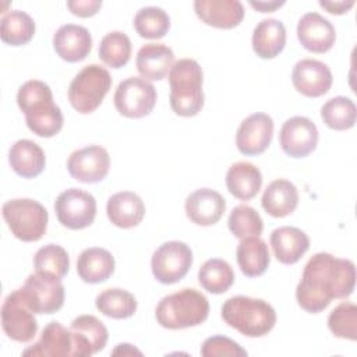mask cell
<instances>
[{
  "label": "cell",
  "instance_id": "obj_35",
  "mask_svg": "<svg viewBox=\"0 0 357 357\" xmlns=\"http://www.w3.org/2000/svg\"><path fill=\"white\" fill-rule=\"evenodd\" d=\"M33 268L36 273L63 279L70 269V258L61 245L50 243L36 251Z\"/></svg>",
  "mask_w": 357,
  "mask_h": 357
},
{
  "label": "cell",
  "instance_id": "obj_18",
  "mask_svg": "<svg viewBox=\"0 0 357 357\" xmlns=\"http://www.w3.org/2000/svg\"><path fill=\"white\" fill-rule=\"evenodd\" d=\"M297 38L305 50L326 53L335 45L336 31L328 18L311 11L298 20Z\"/></svg>",
  "mask_w": 357,
  "mask_h": 357
},
{
  "label": "cell",
  "instance_id": "obj_26",
  "mask_svg": "<svg viewBox=\"0 0 357 357\" xmlns=\"http://www.w3.org/2000/svg\"><path fill=\"white\" fill-rule=\"evenodd\" d=\"M8 162L18 176L33 178L43 172L46 156L36 142L31 139H18L10 148Z\"/></svg>",
  "mask_w": 357,
  "mask_h": 357
},
{
  "label": "cell",
  "instance_id": "obj_15",
  "mask_svg": "<svg viewBox=\"0 0 357 357\" xmlns=\"http://www.w3.org/2000/svg\"><path fill=\"white\" fill-rule=\"evenodd\" d=\"M273 137V120L266 113H252L245 117L236 132L237 149L245 156L266 151Z\"/></svg>",
  "mask_w": 357,
  "mask_h": 357
},
{
  "label": "cell",
  "instance_id": "obj_16",
  "mask_svg": "<svg viewBox=\"0 0 357 357\" xmlns=\"http://www.w3.org/2000/svg\"><path fill=\"white\" fill-rule=\"evenodd\" d=\"M332 73L329 67L315 59L297 61L291 71V82L297 92L307 98L325 95L332 86Z\"/></svg>",
  "mask_w": 357,
  "mask_h": 357
},
{
  "label": "cell",
  "instance_id": "obj_43",
  "mask_svg": "<svg viewBox=\"0 0 357 357\" xmlns=\"http://www.w3.org/2000/svg\"><path fill=\"white\" fill-rule=\"evenodd\" d=\"M319 6L322 8H325L328 13L331 14H344L347 13L353 6H354V0H340V1H325V0H319Z\"/></svg>",
  "mask_w": 357,
  "mask_h": 357
},
{
  "label": "cell",
  "instance_id": "obj_41",
  "mask_svg": "<svg viewBox=\"0 0 357 357\" xmlns=\"http://www.w3.org/2000/svg\"><path fill=\"white\" fill-rule=\"evenodd\" d=\"M248 353L233 339L215 335L208 339L201 346V356L204 357H215V356H231V357H244Z\"/></svg>",
  "mask_w": 357,
  "mask_h": 357
},
{
  "label": "cell",
  "instance_id": "obj_20",
  "mask_svg": "<svg viewBox=\"0 0 357 357\" xmlns=\"http://www.w3.org/2000/svg\"><path fill=\"white\" fill-rule=\"evenodd\" d=\"M194 10L206 25L231 29L244 18V7L238 0H195Z\"/></svg>",
  "mask_w": 357,
  "mask_h": 357
},
{
  "label": "cell",
  "instance_id": "obj_4",
  "mask_svg": "<svg viewBox=\"0 0 357 357\" xmlns=\"http://www.w3.org/2000/svg\"><path fill=\"white\" fill-rule=\"evenodd\" d=\"M209 315V301L197 289L184 287L165 296L156 305L155 317L166 329H184L201 325Z\"/></svg>",
  "mask_w": 357,
  "mask_h": 357
},
{
  "label": "cell",
  "instance_id": "obj_37",
  "mask_svg": "<svg viewBox=\"0 0 357 357\" xmlns=\"http://www.w3.org/2000/svg\"><path fill=\"white\" fill-rule=\"evenodd\" d=\"M134 28L141 38L160 39L170 28V17L160 7H142L134 17Z\"/></svg>",
  "mask_w": 357,
  "mask_h": 357
},
{
  "label": "cell",
  "instance_id": "obj_3",
  "mask_svg": "<svg viewBox=\"0 0 357 357\" xmlns=\"http://www.w3.org/2000/svg\"><path fill=\"white\" fill-rule=\"evenodd\" d=\"M222 318L247 337H261L269 333L276 324L275 308L262 298L233 296L222 305Z\"/></svg>",
  "mask_w": 357,
  "mask_h": 357
},
{
  "label": "cell",
  "instance_id": "obj_2",
  "mask_svg": "<svg viewBox=\"0 0 357 357\" xmlns=\"http://www.w3.org/2000/svg\"><path fill=\"white\" fill-rule=\"evenodd\" d=\"M17 105L25 114L28 128L38 137H54L64 123L60 107L53 102L50 86L39 79L22 84L17 93Z\"/></svg>",
  "mask_w": 357,
  "mask_h": 357
},
{
  "label": "cell",
  "instance_id": "obj_31",
  "mask_svg": "<svg viewBox=\"0 0 357 357\" xmlns=\"http://www.w3.org/2000/svg\"><path fill=\"white\" fill-rule=\"evenodd\" d=\"M236 258L241 272L247 278L264 275L271 262L268 244L259 236L241 238L236 250Z\"/></svg>",
  "mask_w": 357,
  "mask_h": 357
},
{
  "label": "cell",
  "instance_id": "obj_5",
  "mask_svg": "<svg viewBox=\"0 0 357 357\" xmlns=\"http://www.w3.org/2000/svg\"><path fill=\"white\" fill-rule=\"evenodd\" d=\"M202 68L194 59L177 60L169 73L170 107L181 117L197 116L204 106Z\"/></svg>",
  "mask_w": 357,
  "mask_h": 357
},
{
  "label": "cell",
  "instance_id": "obj_36",
  "mask_svg": "<svg viewBox=\"0 0 357 357\" xmlns=\"http://www.w3.org/2000/svg\"><path fill=\"white\" fill-rule=\"evenodd\" d=\"M321 117L329 128L343 131L356 124L357 109L350 98L335 96L324 103L321 107Z\"/></svg>",
  "mask_w": 357,
  "mask_h": 357
},
{
  "label": "cell",
  "instance_id": "obj_30",
  "mask_svg": "<svg viewBox=\"0 0 357 357\" xmlns=\"http://www.w3.org/2000/svg\"><path fill=\"white\" fill-rule=\"evenodd\" d=\"M286 45V28L280 20L265 18L252 32V50L261 59L276 57Z\"/></svg>",
  "mask_w": 357,
  "mask_h": 357
},
{
  "label": "cell",
  "instance_id": "obj_19",
  "mask_svg": "<svg viewBox=\"0 0 357 357\" xmlns=\"http://www.w3.org/2000/svg\"><path fill=\"white\" fill-rule=\"evenodd\" d=\"M184 209L192 223L198 226H212L223 216L226 201L212 188H198L185 198Z\"/></svg>",
  "mask_w": 357,
  "mask_h": 357
},
{
  "label": "cell",
  "instance_id": "obj_44",
  "mask_svg": "<svg viewBox=\"0 0 357 357\" xmlns=\"http://www.w3.org/2000/svg\"><path fill=\"white\" fill-rule=\"evenodd\" d=\"M283 4L284 1H250V6L259 13H272Z\"/></svg>",
  "mask_w": 357,
  "mask_h": 357
},
{
  "label": "cell",
  "instance_id": "obj_42",
  "mask_svg": "<svg viewBox=\"0 0 357 357\" xmlns=\"http://www.w3.org/2000/svg\"><path fill=\"white\" fill-rule=\"evenodd\" d=\"M67 7L74 15L86 18V17L95 15L99 11V8L102 7V1L100 0H68Z\"/></svg>",
  "mask_w": 357,
  "mask_h": 357
},
{
  "label": "cell",
  "instance_id": "obj_29",
  "mask_svg": "<svg viewBox=\"0 0 357 357\" xmlns=\"http://www.w3.org/2000/svg\"><path fill=\"white\" fill-rule=\"evenodd\" d=\"M261 170L250 162H236L226 173V187L229 192L241 201L252 199L261 190Z\"/></svg>",
  "mask_w": 357,
  "mask_h": 357
},
{
  "label": "cell",
  "instance_id": "obj_6",
  "mask_svg": "<svg viewBox=\"0 0 357 357\" xmlns=\"http://www.w3.org/2000/svg\"><path fill=\"white\" fill-rule=\"evenodd\" d=\"M1 212L8 229L21 241H38L46 233L49 215L46 208L35 199H10L3 204Z\"/></svg>",
  "mask_w": 357,
  "mask_h": 357
},
{
  "label": "cell",
  "instance_id": "obj_27",
  "mask_svg": "<svg viewBox=\"0 0 357 357\" xmlns=\"http://www.w3.org/2000/svg\"><path fill=\"white\" fill-rule=\"evenodd\" d=\"M114 257L100 247L85 248L77 259V273L85 283H102L114 272Z\"/></svg>",
  "mask_w": 357,
  "mask_h": 357
},
{
  "label": "cell",
  "instance_id": "obj_45",
  "mask_svg": "<svg viewBox=\"0 0 357 357\" xmlns=\"http://www.w3.org/2000/svg\"><path fill=\"white\" fill-rule=\"evenodd\" d=\"M112 354H123V356H132V354H138V356H141L142 353H141L139 350H137L132 344L121 343V344H117V347L112 351Z\"/></svg>",
  "mask_w": 357,
  "mask_h": 357
},
{
  "label": "cell",
  "instance_id": "obj_1",
  "mask_svg": "<svg viewBox=\"0 0 357 357\" xmlns=\"http://www.w3.org/2000/svg\"><path fill=\"white\" fill-rule=\"evenodd\" d=\"M356 284V266L350 259L329 252L314 254L296 287L298 305L311 314L324 311L333 298L349 297Z\"/></svg>",
  "mask_w": 357,
  "mask_h": 357
},
{
  "label": "cell",
  "instance_id": "obj_40",
  "mask_svg": "<svg viewBox=\"0 0 357 357\" xmlns=\"http://www.w3.org/2000/svg\"><path fill=\"white\" fill-rule=\"evenodd\" d=\"M329 331L342 339L357 340V307L353 303L343 301L336 305L328 317Z\"/></svg>",
  "mask_w": 357,
  "mask_h": 357
},
{
  "label": "cell",
  "instance_id": "obj_28",
  "mask_svg": "<svg viewBox=\"0 0 357 357\" xmlns=\"http://www.w3.org/2000/svg\"><path fill=\"white\" fill-rule=\"evenodd\" d=\"M261 205L268 215L273 218H284L293 213L297 208L298 191L296 185L286 178L273 180L265 188Z\"/></svg>",
  "mask_w": 357,
  "mask_h": 357
},
{
  "label": "cell",
  "instance_id": "obj_39",
  "mask_svg": "<svg viewBox=\"0 0 357 357\" xmlns=\"http://www.w3.org/2000/svg\"><path fill=\"white\" fill-rule=\"evenodd\" d=\"M227 226L237 238L259 236L264 230V222L259 213L248 205H237L231 209Z\"/></svg>",
  "mask_w": 357,
  "mask_h": 357
},
{
  "label": "cell",
  "instance_id": "obj_22",
  "mask_svg": "<svg viewBox=\"0 0 357 357\" xmlns=\"http://www.w3.org/2000/svg\"><path fill=\"white\" fill-rule=\"evenodd\" d=\"M74 344L70 329L64 328L60 322H49L38 342L22 351V356H45V357H73Z\"/></svg>",
  "mask_w": 357,
  "mask_h": 357
},
{
  "label": "cell",
  "instance_id": "obj_32",
  "mask_svg": "<svg viewBox=\"0 0 357 357\" xmlns=\"http://www.w3.org/2000/svg\"><path fill=\"white\" fill-rule=\"evenodd\" d=\"M95 305L99 312L113 319L130 318L137 311L135 297L130 291L119 287L100 291L95 298Z\"/></svg>",
  "mask_w": 357,
  "mask_h": 357
},
{
  "label": "cell",
  "instance_id": "obj_10",
  "mask_svg": "<svg viewBox=\"0 0 357 357\" xmlns=\"http://www.w3.org/2000/svg\"><path fill=\"white\" fill-rule=\"evenodd\" d=\"M57 220L67 229L81 230L91 226L96 216L95 197L81 188H68L54 202Z\"/></svg>",
  "mask_w": 357,
  "mask_h": 357
},
{
  "label": "cell",
  "instance_id": "obj_17",
  "mask_svg": "<svg viewBox=\"0 0 357 357\" xmlns=\"http://www.w3.org/2000/svg\"><path fill=\"white\" fill-rule=\"evenodd\" d=\"M74 351L73 357L92 356L105 349L109 332L103 322L93 315H79L70 325Z\"/></svg>",
  "mask_w": 357,
  "mask_h": 357
},
{
  "label": "cell",
  "instance_id": "obj_14",
  "mask_svg": "<svg viewBox=\"0 0 357 357\" xmlns=\"http://www.w3.org/2000/svg\"><path fill=\"white\" fill-rule=\"evenodd\" d=\"M318 128L312 120L304 116L287 119L279 132L282 151L290 158H305L315 151L318 144Z\"/></svg>",
  "mask_w": 357,
  "mask_h": 357
},
{
  "label": "cell",
  "instance_id": "obj_8",
  "mask_svg": "<svg viewBox=\"0 0 357 357\" xmlns=\"http://www.w3.org/2000/svg\"><path fill=\"white\" fill-rule=\"evenodd\" d=\"M158 93L155 86L142 77L123 79L114 92L113 102L117 112L130 119L148 116L156 105Z\"/></svg>",
  "mask_w": 357,
  "mask_h": 357
},
{
  "label": "cell",
  "instance_id": "obj_12",
  "mask_svg": "<svg viewBox=\"0 0 357 357\" xmlns=\"http://www.w3.org/2000/svg\"><path fill=\"white\" fill-rule=\"evenodd\" d=\"M33 314L20 289L11 291L1 305V328L4 333L15 342H31L38 332V322Z\"/></svg>",
  "mask_w": 357,
  "mask_h": 357
},
{
  "label": "cell",
  "instance_id": "obj_11",
  "mask_svg": "<svg viewBox=\"0 0 357 357\" xmlns=\"http://www.w3.org/2000/svg\"><path fill=\"white\" fill-rule=\"evenodd\" d=\"M20 293L35 314H54L64 304V286L61 279L53 276L31 273Z\"/></svg>",
  "mask_w": 357,
  "mask_h": 357
},
{
  "label": "cell",
  "instance_id": "obj_23",
  "mask_svg": "<svg viewBox=\"0 0 357 357\" xmlns=\"http://www.w3.org/2000/svg\"><path fill=\"white\" fill-rule=\"evenodd\" d=\"M271 247L279 262L293 265L308 251L310 238L298 227L282 226L271 233Z\"/></svg>",
  "mask_w": 357,
  "mask_h": 357
},
{
  "label": "cell",
  "instance_id": "obj_13",
  "mask_svg": "<svg viewBox=\"0 0 357 357\" xmlns=\"http://www.w3.org/2000/svg\"><path fill=\"white\" fill-rule=\"evenodd\" d=\"M110 167L109 152L100 145L79 148L68 156L67 170L73 178L85 184L102 181Z\"/></svg>",
  "mask_w": 357,
  "mask_h": 357
},
{
  "label": "cell",
  "instance_id": "obj_33",
  "mask_svg": "<svg viewBox=\"0 0 357 357\" xmlns=\"http://www.w3.org/2000/svg\"><path fill=\"white\" fill-rule=\"evenodd\" d=\"M198 282L204 290L212 294L227 291L234 283L231 265L220 258H211L202 264L198 271Z\"/></svg>",
  "mask_w": 357,
  "mask_h": 357
},
{
  "label": "cell",
  "instance_id": "obj_21",
  "mask_svg": "<svg viewBox=\"0 0 357 357\" xmlns=\"http://www.w3.org/2000/svg\"><path fill=\"white\" fill-rule=\"evenodd\" d=\"M53 47L64 61L77 63L91 53L92 36L82 25L66 24L54 32Z\"/></svg>",
  "mask_w": 357,
  "mask_h": 357
},
{
  "label": "cell",
  "instance_id": "obj_7",
  "mask_svg": "<svg viewBox=\"0 0 357 357\" xmlns=\"http://www.w3.org/2000/svg\"><path fill=\"white\" fill-rule=\"evenodd\" d=\"M112 86L109 71L99 64L85 66L68 86L71 106L82 114L95 112Z\"/></svg>",
  "mask_w": 357,
  "mask_h": 357
},
{
  "label": "cell",
  "instance_id": "obj_34",
  "mask_svg": "<svg viewBox=\"0 0 357 357\" xmlns=\"http://www.w3.org/2000/svg\"><path fill=\"white\" fill-rule=\"evenodd\" d=\"M35 33L33 18L21 10H14L1 17L0 36L1 40L11 46L26 45Z\"/></svg>",
  "mask_w": 357,
  "mask_h": 357
},
{
  "label": "cell",
  "instance_id": "obj_9",
  "mask_svg": "<svg viewBox=\"0 0 357 357\" xmlns=\"http://www.w3.org/2000/svg\"><path fill=\"white\" fill-rule=\"evenodd\" d=\"M192 265V251L183 241H166L159 245L151 259L155 279L163 284L180 282Z\"/></svg>",
  "mask_w": 357,
  "mask_h": 357
},
{
  "label": "cell",
  "instance_id": "obj_25",
  "mask_svg": "<svg viewBox=\"0 0 357 357\" xmlns=\"http://www.w3.org/2000/svg\"><path fill=\"white\" fill-rule=\"evenodd\" d=\"M135 64L142 78L160 81L170 73L174 53L165 43H146L138 50Z\"/></svg>",
  "mask_w": 357,
  "mask_h": 357
},
{
  "label": "cell",
  "instance_id": "obj_24",
  "mask_svg": "<svg viewBox=\"0 0 357 357\" xmlns=\"http://www.w3.org/2000/svg\"><path fill=\"white\" fill-rule=\"evenodd\" d=\"M106 213L109 220L120 229L138 226L145 216V205L132 191H120L107 199Z\"/></svg>",
  "mask_w": 357,
  "mask_h": 357
},
{
  "label": "cell",
  "instance_id": "obj_38",
  "mask_svg": "<svg viewBox=\"0 0 357 357\" xmlns=\"http://www.w3.org/2000/svg\"><path fill=\"white\" fill-rule=\"evenodd\" d=\"M131 40L121 31L106 33L99 43V59L112 68H121L131 57Z\"/></svg>",
  "mask_w": 357,
  "mask_h": 357
}]
</instances>
